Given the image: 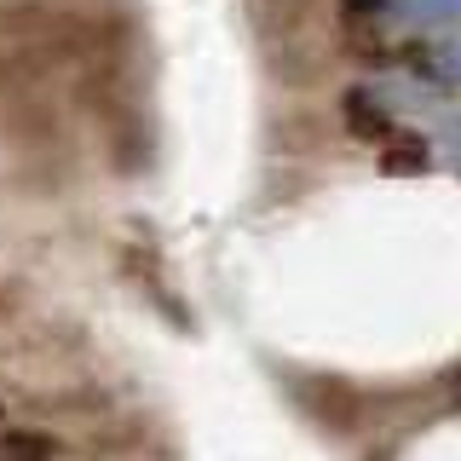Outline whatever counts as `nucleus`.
<instances>
[{
    "mask_svg": "<svg viewBox=\"0 0 461 461\" xmlns=\"http://www.w3.org/2000/svg\"><path fill=\"white\" fill-rule=\"evenodd\" d=\"M386 0H346V12H357V18H369V12H381Z\"/></svg>",
    "mask_w": 461,
    "mask_h": 461,
    "instance_id": "obj_4",
    "label": "nucleus"
},
{
    "mask_svg": "<svg viewBox=\"0 0 461 461\" xmlns=\"http://www.w3.org/2000/svg\"><path fill=\"white\" fill-rule=\"evenodd\" d=\"M381 167H386V173H415V167H427L421 139H403V150H386V156H381Z\"/></svg>",
    "mask_w": 461,
    "mask_h": 461,
    "instance_id": "obj_2",
    "label": "nucleus"
},
{
    "mask_svg": "<svg viewBox=\"0 0 461 461\" xmlns=\"http://www.w3.org/2000/svg\"><path fill=\"white\" fill-rule=\"evenodd\" d=\"M346 122H352L364 139H386V122H381V115H375V110L364 104V98H346Z\"/></svg>",
    "mask_w": 461,
    "mask_h": 461,
    "instance_id": "obj_3",
    "label": "nucleus"
},
{
    "mask_svg": "<svg viewBox=\"0 0 461 461\" xmlns=\"http://www.w3.org/2000/svg\"><path fill=\"white\" fill-rule=\"evenodd\" d=\"M0 461H58V444L47 432H29V427H12L0 438Z\"/></svg>",
    "mask_w": 461,
    "mask_h": 461,
    "instance_id": "obj_1",
    "label": "nucleus"
}]
</instances>
